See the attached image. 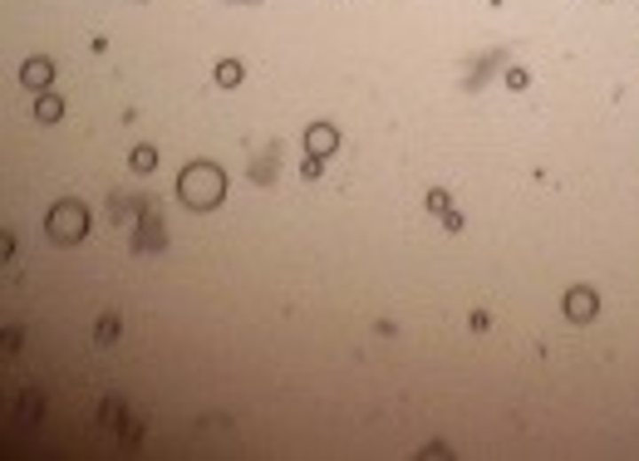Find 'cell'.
<instances>
[{
	"label": "cell",
	"mask_w": 639,
	"mask_h": 461,
	"mask_svg": "<svg viewBox=\"0 0 639 461\" xmlns=\"http://www.w3.org/2000/svg\"><path fill=\"white\" fill-rule=\"evenodd\" d=\"M226 197V172L217 162H187L178 172V201L192 211H217Z\"/></svg>",
	"instance_id": "1"
},
{
	"label": "cell",
	"mask_w": 639,
	"mask_h": 461,
	"mask_svg": "<svg viewBox=\"0 0 639 461\" xmlns=\"http://www.w3.org/2000/svg\"><path fill=\"white\" fill-rule=\"evenodd\" d=\"M44 236H50L54 246H75V241H84L89 236V207L84 201H54L50 207V216H44Z\"/></svg>",
	"instance_id": "2"
},
{
	"label": "cell",
	"mask_w": 639,
	"mask_h": 461,
	"mask_svg": "<svg viewBox=\"0 0 639 461\" xmlns=\"http://www.w3.org/2000/svg\"><path fill=\"white\" fill-rule=\"evenodd\" d=\"M561 309H565V319H571V324H590V319L600 315V294L590 290V285H571V290H565V300H561Z\"/></svg>",
	"instance_id": "3"
},
{
	"label": "cell",
	"mask_w": 639,
	"mask_h": 461,
	"mask_svg": "<svg viewBox=\"0 0 639 461\" xmlns=\"http://www.w3.org/2000/svg\"><path fill=\"white\" fill-rule=\"evenodd\" d=\"M305 152L310 158H335V152H340V133H335V123H310L305 128Z\"/></svg>",
	"instance_id": "4"
},
{
	"label": "cell",
	"mask_w": 639,
	"mask_h": 461,
	"mask_svg": "<svg viewBox=\"0 0 639 461\" xmlns=\"http://www.w3.org/2000/svg\"><path fill=\"white\" fill-rule=\"evenodd\" d=\"M50 79H54V64L44 59V54H35V59L20 64V84L35 89V94H50Z\"/></svg>",
	"instance_id": "5"
},
{
	"label": "cell",
	"mask_w": 639,
	"mask_h": 461,
	"mask_svg": "<svg viewBox=\"0 0 639 461\" xmlns=\"http://www.w3.org/2000/svg\"><path fill=\"white\" fill-rule=\"evenodd\" d=\"M35 118H40V123H59L64 118V98L59 94H40L35 98Z\"/></svg>",
	"instance_id": "6"
},
{
	"label": "cell",
	"mask_w": 639,
	"mask_h": 461,
	"mask_svg": "<svg viewBox=\"0 0 639 461\" xmlns=\"http://www.w3.org/2000/svg\"><path fill=\"white\" fill-rule=\"evenodd\" d=\"M128 168H133V172H153V168H158V152H153L148 143H138L133 152H128Z\"/></svg>",
	"instance_id": "7"
},
{
	"label": "cell",
	"mask_w": 639,
	"mask_h": 461,
	"mask_svg": "<svg viewBox=\"0 0 639 461\" xmlns=\"http://www.w3.org/2000/svg\"><path fill=\"white\" fill-rule=\"evenodd\" d=\"M217 84H222V89H236V84H241V64H236V59H222V64H217Z\"/></svg>",
	"instance_id": "8"
},
{
	"label": "cell",
	"mask_w": 639,
	"mask_h": 461,
	"mask_svg": "<svg viewBox=\"0 0 639 461\" xmlns=\"http://www.w3.org/2000/svg\"><path fill=\"white\" fill-rule=\"evenodd\" d=\"M94 339H99V344H114V339H118V319L104 315V319H99V329H94Z\"/></svg>",
	"instance_id": "9"
},
{
	"label": "cell",
	"mask_w": 639,
	"mask_h": 461,
	"mask_svg": "<svg viewBox=\"0 0 639 461\" xmlns=\"http://www.w3.org/2000/svg\"><path fill=\"white\" fill-rule=\"evenodd\" d=\"M428 211H438V216H443V211H453V207H447V191H443V187L428 191Z\"/></svg>",
	"instance_id": "10"
},
{
	"label": "cell",
	"mask_w": 639,
	"mask_h": 461,
	"mask_svg": "<svg viewBox=\"0 0 639 461\" xmlns=\"http://www.w3.org/2000/svg\"><path fill=\"white\" fill-rule=\"evenodd\" d=\"M320 172H325V158H305V168H300V177H305V182H315Z\"/></svg>",
	"instance_id": "11"
},
{
	"label": "cell",
	"mask_w": 639,
	"mask_h": 461,
	"mask_svg": "<svg viewBox=\"0 0 639 461\" xmlns=\"http://www.w3.org/2000/svg\"><path fill=\"white\" fill-rule=\"evenodd\" d=\"M526 84H532V79H526V69H507V89H517V94H522Z\"/></svg>",
	"instance_id": "12"
},
{
	"label": "cell",
	"mask_w": 639,
	"mask_h": 461,
	"mask_svg": "<svg viewBox=\"0 0 639 461\" xmlns=\"http://www.w3.org/2000/svg\"><path fill=\"white\" fill-rule=\"evenodd\" d=\"M443 226L453 230V236H458V230H462V216H458V211H443Z\"/></svg>",
	"instance_id": "13"
}]
</instances>
